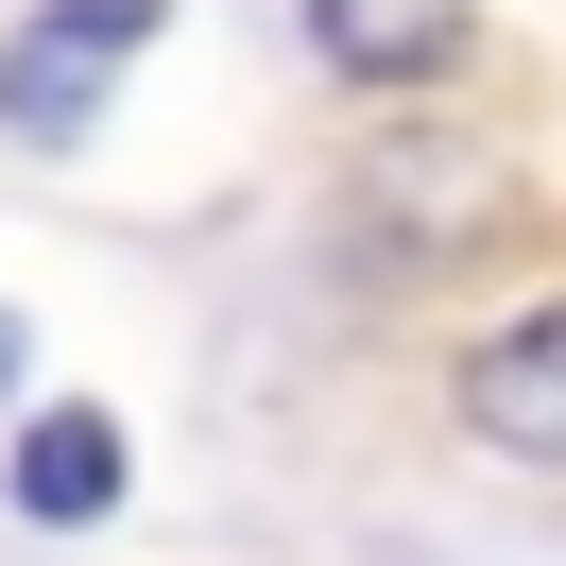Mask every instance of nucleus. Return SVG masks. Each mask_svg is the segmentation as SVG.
Instances as JSON below:
<instances>
[{"label": "nucleus", "mask_w": 566, "mask_h": 566, "mask_svg": "<svg viewBox=\"0 0 566 566\" xmlns=\"http://www.w3.org/2000/svg\"><path fill=\"white\" fill-rule=\"evenodd\" d=\"M18 378H35V326H18V310H0V395H18Z\"/></svg>", "instance_id": "423d86ee"}, {"label": "nucleus", "mask_w": 566, "mask_h": 566, "mask_svg": "<svg viewBox=\"0 0 566 566\" xmlns=\"http://www.w3.org/2000/svg\"><path fill=\"white\" fill-rule=\"evenodd\" d=\"M447 412L481 463H532V481H566V292H532V310H497L481 344L447 360Z\"/></svg>", "instance_id": "f03ea898"}, {"label": "nucleus", "mask_w": 566, "mask_h": 566, "mask_svg": "<svg viewBox=\"0 0 566 566\" xmlns=\"http://www.w3.org/2000/svg\"><path fill=\"white\" fill-rule=\"evenodd\" d=\"M463 35H481V0H310V52L344 86H378V104H412V86L463 70Z\"/></svg>", "instance_id": "39448f33"}, {"label": "nucleus", "mask_w": 566, "mask_h": 566, "mask_svg": "<svg viewBox=\"0 0 566 566\" xmlns=\"http://www.w3.org/2000/svg\"><path fill=\"white\" fill-rule=\"evenodd\" d=\"M155 18L172 0H35V35L0 52V138H86V104L138 70Z\"/></svg>", "instance_id": "7ed1b4c3"}, {"label": "nucleus", "mask_w": 566, "mask_h": 566, "mask_svg": "<svg viewBox=\"0 0 566 566\" xmlns=\"http://www.w3.org/2000/svg\"><path fill=\"white\" fill-rule=\"evenodd\" d=\"M120 481H138V447H120V412H86V395H35L18 447H0V497H18L35 532H104Z\"/></svg>", "instance_id": "20e7f679"}, {"label": "nucleus", "mask_w": 566, "mask_h": 566, "mask_svg": "<svg viewBox=\"0 0 566 566\" xmlns=\"http://www.w3.org/2000/svg\"><path fill=\"white\" fill-rule=\"evenodd\" d=\"M497 223H515V155L497 138H378L360 189H344V241H395V275L497 241Z\"/></svg>", "instance_id": "f257e3e1"}]
</instances>
